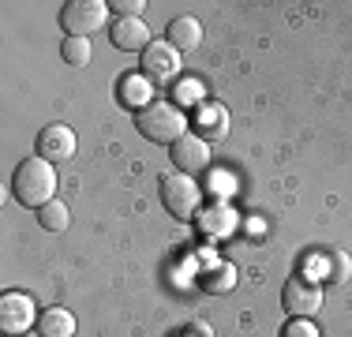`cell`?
Listing matches in <instances>:
<instances>
[{"mask_svg": "<svg viewBox=\"0 0 352 337\" xmlns=\"http://www.w3.org/2000/svg\"><path fill=\"white\" fill-rule=\"evenodd\" d=\"M30 326H38L34 300L27 292H4L0 296V334L15 337V334H27Z\"/></svg>", "mask_w": 352, "mask_h": 337, "instance_id": "obj_6", "label": "cell"}, {"mask_svg": "<svg viewBox=\"0 0 352 337\" xmlns=\"http://www.w3.org/2000/svg\"><path fill=\"white\" fill-rule=\"evenodd\" d=\"M165 41L176 49V53H191V49L203 45V23L195 15H176L165 27Z\"/></svg>", "mask_w": 352, "mask_h": 337, "instance_id": "obj_12", "label": "cell"}, {"mask_svg": "<svg viewBox=\"0 0 352 337\" xmlns=\"http://www.w3.org/2000/svg\"><path fill=\"white\" fill-rule=\"evenodd\" d=\"M38 225L45 232H64L72 225V210L64 206L60 199H53V202H45V206L38 210Z\"/></svg>", "mask_w": 352, "mask_h": 337, "instance_id": "obj_18", "label": "cell"}, {"mask_svg": "<svg viewBox=\"0 0 352 337\" xmlns=\"http://www.w3.org/2000/svg\"><path fill=\"white\" fill-rule=\"evenodd\" d=\"M157 188H162V206L169 210L176 221H191V217H199L203 188H199L188 173H165L162 180H157Z\"/></svg>", "mask_w": 352, "mask_h": 337, "instance_id": "obj_3", "label": "cell"}, {"mask_svg": "<svg viewBox=\"0 0 352 337\" xmlns=\"http://www.w3.org/2000/svg\"><path fill=\"white\" fill-rule=\"evenodd\" d=\"M38 334L41 337H75V315L68 307H45L38 315Z\"/></svg>", "mask_w": 352, "mask_h": 337, "instance_id": "obj_17", "label": "cell"}, {"mask_svg": "<svg viewBox=\"0 0 352 337\" xmlns=\"http://www.w3.org/2000/svg\"><path fill=\"white\" fill-rule=\"evenodd\" d=\"M142 75L150 83H176L180 79V53L169 45V41H150L142 49Z\"/></svg>", "mask_w": 352, "mask_h": 337, "instance_id": "obj_7", "label": "cell"}, {"mask_svg": "<svg viewBox=\"0 0 352 337\" xmlns=\"http://www.w3.org/2000/svg\"><path fill=\"white\" fill-rule=\"evenodd\" d=\"M236 281H240V274H236V266H232V263H210L203 274H199V289L210 292V296H225V292H232V289H236Z\"/></svg>", "mask_w": 352, "mask_h": 337, "instance_id": "obj_13", "label": "cell"}, {"mask_svg": "<svg viewBox=\"0 0 352 337\" xmlns=\"http://www.w3.org/2000/svg\"><path fill=\"white\" fill-rule=\"evenodd\" d=\"M315 263L322 266V281L326 285H345L352 277V255L341 248H326L315 255Z\"/></svg>", "mask_w": 352, "mask_h": 337, "instance_id": "obj_15", "label": "cell"}, {"mask_svg": "<svg viewBox=\"0 0 352 337\" xmlns=\"http://www.w3.org/2000/svg\"><path fill=\"white\" fill-rule=\"evenodd\" d=\"M281 337H322V334H318V326L311 318H289L281 326Z\"/></svg>", "mask_w": 352, "mask_h": 337, "instance_id": "obj_21", "label": "cell"}, {"mask_svg": "<svg viewBox=\"0 0 352 337\" xmlns=\"http://www.w3.org/2000/svg\"><path fill=\"white\" fill-rule=\"evenodd\" d=\"M281 307L289 311V318H311L322 311V285L307 281V277H289L281 289Z\"/></svg>", "mask_w": 352, "mask_h": 337, "instance_id": "obj_5", "label": "cell"}, {"mask_svg": "<svg viewBox=\"0 0 352 337\" xmlns=\"http://www.w3.org/2000/svg\"><path fill=\"white\" fill-rule=\"evenodd\" d=\"M109 23V4L105 0H68L60 8V30L68 38H90Z\"/></svg>", "mask_w": 352, "mask_h": 337, "instance_id": "obj_4", "label": "cell"}, {"mask_svg": "<svg viewBox=\"0 0 352 337\" xmlns=\"http://www.w3.org/2000/svg\"><path fill=\"white\" fill-rule=\"evenodd\" d=\"M116 98H120V105L135 109V113H142V109H150V105L157 101V94H154V83H150L142 72L120 75V83H116Z\"/></svg>", "mask_w": 352, "mask_h": 337, "instance_id": "obj_10", "label": "cell"}, {"mask_svg": "<svg viewBox=\"0 0 352 337\" xmlns=\"http://www.w3.org/2000/svg\"><path fill=\"white\" fill-rule=\"evenodd\" d=\"M135 128L146 135L150 142H162V146H173L176 139H184L188 135V120H184L180 105H173V101H162L157 98L150 109H142Z\"/></svg>", "mask_w": 352, "mask_h": 337, "instance_id": "obj_2", "label": "cell"}, {"mask_svg": "<svg viewBox=\"0 0 352 337\" xmlns=\"http://www.w3.org/2000/svg\"><path fill=\"white\" fill-rule=\"evenodd\" d=\"M12 195L30 210H41L45 202L56 199V173H53V162L45 157H27L19 162L12 176Z\"/></svg>", "mask_w": 352, "mask_h": 337, "instance_id": "obj_1", "label": "cell"}, {"mask_svg": "<svg viewBox=\"0 0 352 337\" xmlns=\"http://www.w3.org/2000/svg\"><path fill=\"white\" fill-rule=\"evenodd\" d=\"M38 157H45V162H72L75 157V146H79V139H75V131L68 124H49V128L38 131Z\"/></svg>", "mask_w": 352, "mask_h": 337, "instance_id": "obj_9", "label": "cell"}, {"mask_svg": "<svg viewBox=\"0 0 352 337\" xmlns=\"http://www.w3.org/2000/svg\"><path fill=\"white\" fill-rule=\"evenodd\" d=\"M109 38H113V45L124 49V53H142V49L154 41L142 19H113V27H109Z\"/></svg>", "mask_w": 352, "mask_h": 337, "instance_id": "obj_11", "label": "cell"}, {"mask_svg": "<svg viewBox=\"0 0 352 337\" xmlns=\"http://www.w3.org/2000/svg\"><path fill=\"white\" fill-rule=\"evenodd\" d=\"M109 8L116 12V19H142V8H146V0H113Z\"/></svg>", "mask_w": 352, "mask_h": 337, "instance_id": "obj_22", "label": "cell"}, {"mask_svg": "<svg viewBox=\"0 0 352 337\" xmlns=\"http://www.w3.org/2000/svg\"><path fill=\"white\" fill-rule=\"evenodd\" d=\"M173 165H176V173H188V176H195V173H206L210 168V142L203 139V135H184V139H176L173 142Z\"/></svg>", "mask_w": 352, "mask_h": 337, "instance_id": "obj_8", "label": "cell"}, {"mask_svg": "<svg viewBox=\"0 0 352 337\" xmlns=\"http://www.w3.org/2000/svg\"><path fill=\"white\" fill-rule=\"evenodd\" d=\"M195 135H203L206 142L210 139H221L225 131H229V113H225V105H217V101H203V105L195 109Z\"/></svg>", "mask_w": 352, "mask_h": 337, "instance_id": "obj_14", "label": "cell"}, {"mask_svg": "<svg viewBox=\"0 0 352 337\" xmlns=\"http://www.w3.org/2000/svg\"><path fill=\"white\" fill-rule=\"evenodd\" d=\"M199 229L206 236H229L236 229V210L225 206V202H214V206L203 210V217H199Z\"/></svg>", "mask_w": 352, "mask_h": 337, "instance_id": "obj_16", "label": "cell"}, {"mask_svg": "<svg viewBox=\"0 0 352 337\" xmlns=\"http://www.w3.org/2000/svg\"><path fill=\"white\" fill-rule=\"evenodd\" d=\"M60 56L68 67H87L94 49H90V38H64L60 41Z\"/></svg>", "mask_w": 352, "mask_h": 337, "instance_id": "obj_19", "label": "cell"}, {"mask_svg": "<svg viewBox=\"0 0 352 337\" xmlns=\"http://www.w3.org/2000/svg\"><path fill=\"white\" fill-rule=\"evenodd\" d=\"M176 101L180 105H203V83H195V79H176Z\"/></svg>", "mask_w": 352, "mask_h": 337, "instance_id": "obj_20", "label": "cell"}]
</instances>
